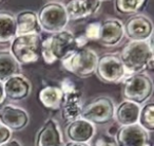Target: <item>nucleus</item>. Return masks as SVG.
<instances>
[{
  "label": "nucleus",
  "instance_id": "f257e3e1",
  "mask_svg": "<svg viewBox=\"0 0 154 146\" xmlns=\"http://www.w3.org/2000/svg\"><path fill=\"white\" fill-rule=\"evenodd\" d=\"M119 57L128 75L152 70L154 62L152 37L146 41L131 40L122 48Z\"/></svg>",
  "mask_w": 154,
  "mask_h": 146
},
{
  "label": "nucleus",
  "instance_id": "f03ea898",
  "mask_svg": "<svg viewBox=\"0 0 154 146\" xmlns=\"http://www.w3.org/2000/svg\"><path fill=\"white\" fill-rule=\"evenodd\" d=\"M76 48V36L69 30L53 33L45 39L41 40L40 55L45 62L52 65L61 60Z\"/></svg>",
  "mask_w": 154,
  "mask_h": 146
},
{
  "label": "nucleus",
  "instance_id": "7ed1b4c3",
  "mask_svg": "<svg viewBox=\"0 0 154 146\" xmlns=\"http://www.w3.org/2000/svg\"><path fill=\"white\" fill-rule=\"evenodd\" d=\"M98 55L89 48L75 49L64 56L60 62L64 70L80 78L93 75L96 70Z\"/></svg>",
  "mask_w": 154,
  "mask_h": 146
},
{
  "label": "nucleus",
  "instance_id": "20e7f679",
  "mask_svg": "<svg viewBox=\"0 0 154 146\" xmlns=\"http://www.w3.org/2000/svg\"><path fill=\"white\" fill-rule=\"evenodd\" d=\"M153 93V82L147 73L139 72L130 74L122 85V97L126 101L138 105L148 102Z\"/></svg>",
  "mask_w": 154,
  "mask_h": 146
},
{
  "label": "nucleus",
  "instance_id": "39448f33",
  "mask_svg": "<svg viewBox=\"0 0 154 146\" xmlns=\"http://www.w3.org/2000/svg\"><path fill=\"white\" fill-rule=\"evenodd\" d=\"M40 45L39 34L17 35L11 41L10 52L20 65L34 64L40 57Z\"/></svg>",
  "mask_w": 154,
  "mask_h": 146
},
{
  "label": "nucleus",
  "instance_id": "423d86ee",
  "mask_svg": "<svg viewBox=\"0 0 154 146\" xmlns=\"http://www.w3.org/2000/svg\"><path fill=\"white\" fill-rule=\"evenodd\" d=\"M41 31L50 34L66 30L69 24V16L64 5L51 1L40 8L37 13Z\"/></svg>",
  "mask_w": 154,
  "mask_h": 146
},
{
  "label": "nucleus",
  "instance_id": "0eeeda50",
  "mask_svg": "<svg viewBox=\"0 0 154 146\" xmlns=\"http://www.w3.org/2000/svg\"><path fill=\"white\" fill-rule=\"evenodd\" d=\"M115 105L109 97H99L82 105L80 118L94 125H106L114 119Z\"/></svg>",
  "mask_w": 154,
  "mask_h": 146
},
{
  "label": "nucleus",
  "instance_id": "6e6552de",
  "mask_svg": "<svg viewBox=\"0 0 154 146\" xmlns=\"http://www.w3.org/2000/svg\"><path fill=\"white\" fill-rule=\"evenodd\" d=\"M63 100L61 104V116L66 122H72L80 118L82 108V93L76 83L71 78H63L60 85Z\"/></svg>",
  "mask_w": 154,
  "mask_h": 146
},
{
  "label": "nucleus",
  "instance_id": "1a4fd4ad",
  "mask_svg": "<svg viewBox=\"0 0 154 146\" xmlns=\"http://www.w3.org/2000/svg\"><path fill=\"white\" fill-rule=\"evenodd\" d=\"M96 76L103 83L115 84L128 76L118 54H103L98 56L96 65Z\"/></svg>",
  "mask_w": 154,
  "mask_h": 146
},
{
  "label": "nucleus",
  "instance_id": "9d476101",
  "mask_svg": "<svg viewBox=\"0 0 154 146\" xmlns=\"http://www.w3.org/2000/svg\"><path fill=\"white\" fill-rule=\"evenodd\" d=\"M125 36L133 41H146L153 34L151 19L143 14H135L129 17L124 24Z\"/></svg>",
  "mask_w": 154,
  "mask_h": 146
},
{
  "label": "nucleus",
  "instance_id": "9b49d317",
  "mask_svg": "<svg viewBox=\"0 0 154 146\" xmlns=\"http://www.w3.org/2000/svg\"><path fill=\"white\" fill-rule=\"evenodd\" d=\"M29 114L23 108L12 104L0 108V124H2L11 131L22 130L29 124Z\"/></svg>",
  "mask_w": 154,
  "mask_h": 146
},
{
  "label": "nucleus",
  "instance_id": "f8f14e48",
  "mask_svg": "<svg viewBox=\"0 0 154 146\" xmlns=\"http://www.w3.org/2000/svg\"><path fill=\"white\" fill-rule=\"evenodd\" d=\"M5 99L12 102H19L26 99L32 91V84L28 78L19 73L3 82Z\"/></svg>",
  "mask_w": 154,
  "mask_h": 146
},
{
  "label": "nucleus",
  "instance_id": "ddd939ff",
  "mask_svg": "<svg viewBox=\"0 0 154 146\" xmlns=\"http://www.w3.org/2000/svg\"><path fill=\"white\" fill-rule=\"evenodd\" d=\"M115 139L119 146H147L150 144L148 131L138 124L122 126Z\"/></svg>",
  "mask_w": 154,
  "mask_h": 146
},
{
  "label": "nucleus",
  "instance_id": "4468645a",
  "mask_svg": "<svg viewBox=\"0 0 154 146\" xmlns=\"http://www.w3.org/2000/svg\"><path fill=\"white\" fill-rule=\"evenodd\" d=\"M125 37L124 22L117 18H109L100 22V34L98 41L105 47H115Z\"/></svg>",
  "mask_w": 154,
  "mask_h": 146
},
{
  "label": "nucleus",
  "instance_id": "2eb2a0df",
  "mask_svg": "<svg viewBox=\"0 0 154 146\" xmlns=\"http://www.w3.org/2000/svg\"><path fill=\"white\" fill-rule=\"evenodd\" d=\"M95 125L82 118L69 122L66 127V135L69 141L75 143H89L95 135Z\"/></svg>",
  "mask_w": 154,
  "mask_h": 146
},
{
  "label": "nucleus",
  "instance_id": "dca6fc26",
  "mask_svg": "<svg viewBox=\"0 0 154 146\" xmlns=\"http://www.w3.org/2000/svg\"><path fill=\"white\" fill-rule=\"evenodd\" d=\"M101 0H70L64 7L69 20H82L95 15L101 7Z\"/></svg>",
  "mask_w": 154,
  "mask_h": 146
},
{
  "label": "nucleus",
  "instance_id": "f3484780",
  "mask_svg": "<svg viewBox=\"0 0 154 146\" xmlns=\"http://www.w3.org/2000/svg\"><path fill=\"white\" fill-rule=\"evenodd\" d=\"M61 131L59 125L54 119H49L39 129L35 139V146H62Z\"/></svg>",
  "mask_w": 154,
  "mask_h": 146
},
{
  "label": "nucleus",
  "instance_id": "a211bd4d",
  "mask_svg": "<svg viewBox=\"0 0 154 146\" xmlns=\"http://www.w3.org/2000/svg\"><path fill=\"white\" fill-rule=\"evenodd\" d=\"M17 35L40 34L41 28L38 21L37 14L34 11L26 10L15 15Z\"/></svg>",
  "mask_w": 154,
  "mask_h": 146
},
{
  "label": "nucleus",
  "instance_id": "6ab92c4d",
  "mask_svg": "<svg viewBox=\"0 0 154 146\" xmlns=\"http://www.w3.org/2000/svg\"><path fill=\"white\" fill-rule=\"evenodd\" d=\"M139 111H140V105L125 100L117 107H115L114 119L117 121L120 126L137 124Z\"/></svg>",
  "mask_w": 154,
  "mask_h": 146
},
{
  "label": "nucleus",
  "instance_id": "aec40b11",
  "mask_svg": "<svg viewBox=\"0 0 154 146\" xmlns=\"http://www.w3.org/2000/svg\"><path fill=\"white\" fill-rule=\"evenodd\" d=\"M38 99L45 108L51 110H58L61 107L63 92L59 86L48 85L39 91Z\"/></svg>",
  "mask_w": 154,
  "mask_h": 146
},
{
  "label": "nucleus",
  "instance_id": "412c9836",
  "mask_svg": "<svg viewBox=\"0 0 154 146\" xmlns=\"http://www.w3.org/2000/svg\"><path fill=\"white\" fill-rule=\"evenodd\" d=\"M17 36L15 15L11 12L0 11V43H11Z\"/></svg>",
  "mask_w": 154,
  "mask_h": 146
},
{
  "label": "nucleus",
  "instance_id": "4be33fe9",
  "mask_svg": "<svg viewBox=\"0 0 154 146\" xmlns=\"http://www.w3.org/2000/svg\"><path fill=\"white\" fill-rule=\"evenodd\" d=\"M21 65L14 58L10 50L0 51V81L5 82L11 76L19 74Z\"/></svg>",
  "mask_w": 154,
  "mask_h": 146
},
{
  "label": "nucleus",
  "instance_id": "5701e85b",
  "mask_svg": "<svg viewBox=\"0 0 154 146\" xmlns=\"http://www.w3.org/2000/svg\"><path fill=\"white\" fill-rule=\"evenodd\" d=\"M148 0H114L116 13L120 15H135L138 14L147 5Z\"/></svg>",
  "mask_w": 154,
  "mask_h": 146
},
{
  "label": "nucleus",
  "instance_id": "b1692460",
  "mask_svg": "<svg viewBox=\"0 0 154 146\" xmlns=\"http://www.w3.org/2000/svg\"><path fill=\"white\" fill-rule=\"evenodd\" d=\"M137 124L140 125L145 130L151 132L154 130V104L146 103L143 107H140L139 111L138 122Z\"/></svg>",
  "mask_w": 154,
  "mask_h": 146
},
{
  "label": "nucleus",
  "instance_id": "393cba45",
  "mask_svg": "<svg viewBox=\"0 0 154 146\" xmlns=\"http://www.w3.org/2000/svg\"><path fill=\"white\" fill-rule=\"evenodd\" d=\"M99 34H100V22L94 21L87 26L84 36L88 40H98Z\"/></svg>",
  "mask_w": 154,
  "mask_h": 146
},
{
  "label": "nucleus",
  "instance_id": "a878e982",
  "mask_svg": "<svg viewBox=\"0 0 154 146\" xmlns=\"http://www.w3.org/2000/svg\"><path fill=\"white\" fill-rule=\"evenodd\" d=\"M95 146H119L116 139L111 135H100L95 141Z\"/></svg>",
  "mask_w": 154,
  "mask_h": 146
},
{
  "label": "nucleus",
  "instance_id": "bb28decb",
  "mask_svg": "<svg viewBox=\"0 0 154 146\" xmlns=\"http://www.w3.org/2000/svg\"><path fill=\"white\" fill-rule=\"evenodd\" d=\"M12 138V131L2 124H0V145L7 143Z\"/></svg>",
  "mask_w": 154,
  "mask_h": 146
},
{
  "label": "nucleus",
  "instance_id": "cd10ccee",
  "mask_svg": "<svg viewBox=\"0 0 154 146\" xmlns=\"http://www.w3.org/2000/svg\"><path fill=\"white\" fill-rule=\"evenodd\" d=\"M5 101V89H3V82L0 81V106L2 105V103Z\"/></svg>",
  "mask_w": 154,
  "mask_h": 146
},
{
  "label": "nucleus",
  "instance_id": "c85d7f7f",
  "mask_svg": "<svg viewBox=\"0 0 154 146\" xmlns=\"http://www.w3.org/2000/svg\"><path fill=\"white\" fill-rule=\"evenodd\" d=\"M0 146H21V144H20L17 140H10L7 143L2 144V145H0Z\"/></svg>",
  "mask_w": 154,
  "mask_h": 146
},
{
  "label": "nucleus",
  "instance_id": "c756f323",
  "mask_svg": "<svg viewBox=\"0 0 154 146\" xmlns=\"http://www.w3.org/2000/svg\"><path fill=\"white\" fill-rule=\"evenodd\" d=\"M64 146H90V144H88V143H75V142H69V143L66 144Z\"/></svg>",
  "mask_w": 154,
  "mask_h": 146
},
{
  "label": "nucleus",
  "instance_id": "7c9ffc66",
  "mask_svg": "<svg viewBox=\"0 0 154 146\" xmlns=\"http://www.w3.org/2000/svg\"><path fill=\"white\" fill-rule=\"evenodd\" d=\"M101 1H108V0H101Z\"/></svg>",
  "mask_w": 154,
  "mask_h": 146
},
{
  "label": "nucleus",
  "instance_id": "2f4dec72",
  "mask_svg": "<svg viewBox=\"0 0 154 146\" xmlns=\"http://www.w3.org/2000/svg\"><path fill=\"white\" fill-rule=\"evenodd\" d=\"M147 146H151V144H149V145H147Z\"/></svg>",
  "mask_w": 154,
  "mask_h": 146
},
{
  "label": "nucleus",
  "instance_id": "473e14b6",
  "mask_svg": "<svg viewBox=\"0 0 154 146\" xmlns=\"http://www.w3.org/2000/svg\"><path fill=\"white\" fill-rule=\"evenodd\" d=\"M1 1H2V0H0V2H1Z\"/></svg>",
  "mask_w": 154,
  "mask_h": 146
}]
</instances>
